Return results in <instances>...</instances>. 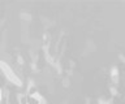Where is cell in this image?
Masks as SVG:
<instances>
[{"label":"cell","instance_id":"cell-2","mask_svg":"<svg viewBox=\"0 0 125 104\" xmlns=\"http://www.w3.org/2000/svg\"><path fill=\"white\" fill-rule=\"evenodd\" d=\"M111 76H112L113 81H115V83L119 82V69H117L116 66H115V68H112V70H111Z\"/></svg>","mask_w":125,"mask_h":104},{"label":"cell","instance_id":"cell-7","mask_svg":"<svg viewBox=\"0 0 125 104\" xmlns=\"http://www.w3.org/2000/svg\"><path fill=\"white\" fill-rule=\"evenodd\" d=\"M104 104H112V100H108V102H104Z\"/></svg>","mask_w":125,"mask_h":104},{"label":"cell","instance_id":"cell-5","mask_svg":"<svg viewBox=\"0 0 125 104\" xmlns=\"http://www.w3.org/2000/svg\"><path fill=\"white\" fill-rule=\"evenodd\" d=\"M17 60H18V64H21V65L23 64V59H22L21 56H18V57H17Z\"/></svg>","mask_w":125,"mask_h":104},{"label":"cell","instance_id":"cell-3","mask_svg":"<svg viewBox=\"0 0 125 104\" xmlns=\"http://www.w3.org/2000/svg\"><path fill=\"white\" fill-rule=\"evenodd\" d=\"M48 46H50V37L48 35H44V39H43V49L47 52L48 49Z\"/></svg>","mask_w":125,"mask_h":104},{"label":"cell","instance_id":"cell-6","mask_svg":"<svg viewBox=\"0 0 125 104\" xmlns=\"http://www.w3.org/2000/svg\"><path fill=\"white\" fill-rule=\"evenodd\" d=\"M111 92H112L113 95H117V90H116L115 87H111Z\"/></svg>","mask_w":125,"mask_h":104},{"label":"cell","instance_id":"cell-1","mask_svg":"<svg viewBox=\"0 0 125 104\" xmlns=\"http://www.w3.org/2000/svg\"><path fill=\"white\" fill-rule=\"evenodd\" d=\"M0 69L4 73V76L8 78V81H10V83H14L16 86H22V81L16 76V73L12 70V68L4 61H0Z\"/></svg>","mask_w":125,"mask_h":104},{"label":"cell","instance_id":"cell-8","mask_svg":"<svg viewBox=\"0 0 125 104\" xmlns=\"http://www.w3.org/2000/svg\"><path fill=\"white\" fill-rule=\"evenodd\" d=\"M86 103H87V104H90V100L87 99V100H86Z\"/></svg>","mask_w":125,"mask_h":104},{"label":"cell","instance_id":"cell-4","mask_svg":"<svg viewBox=\"0 0 125 104\" xmlns=\"http://www.w3.org/2000/svg\"><path fill=\"white\" fill-rule=\"evenodd\" d=\"M38 104H47V102H46V99H44V98H42V99L38 102Z\"/></svg>","mask_w":125,"mask_h":104}]
</instances>
